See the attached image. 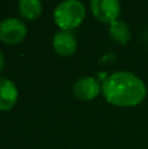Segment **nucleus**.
I'll return each mask as SVG.
<instances>
[{
    "label": "nucleus",
    "mask_w": 148,
    "mask_h": 149,
    "mask_svg": "<svg viewBox=\"0 0 148 149\" xmlns=\"http://www.w3.org/2000/svg\"><path fill=\"white\" fill-rule=\"evenodd\" d=\"M28 29L21 20L16 17H8L0 21V39L5 43L16 45L24 41Z\"/></svg>",
    "instance_id": "nucleus-3"
},
{
    "label": "nucleus",
    "mask_w": 148,
    "mask_h": 149,
    "mask_svg": "<svg viewBox=\"0 0 148 149\" xmlns=\"http://www.w3.org/2000/svg\"><path fill=\"white\" fill-rule=\"evenodd\" d=\"M85 18V7L79 0H67L57 5L54 10L55 24L62 30L68 31L77 28Z\"/></svg>",
    "instance_id": "nucleus-2"
},
{
    "label": "nucleus",
    "mask_w": 148,
    "mask_h": 149,
    "mask_svg": "<svg viewBox=\"0 0 148 149\" xmlns=\"http://www.w3.org/2000/svg\"><path fill=\"white\" fill-rule=\"evenodd\" d=\"M101 90H102V86L100 85V82L92 76L79 79L73 84V88H72L73 95L81 101L93 100V98H96L100 94Z\"/></svg>",
    "instance_id": "nucleus-5"
},
{
    "label": "nucleus",
    "mask_w": 148,
    "mask_h": 149,
    "mask_svg": "<svg viewBox=\"0 0 148 149\" xmlns=\"http://www.w3.org/2000/svg\"><path fill=\"white\" fill-rule=\"evenodd\" d=\"M109 31H110V36L113 37V39L119 42L121 45H127L131 38V31L128 25L121 20H117L110 24Z\"/></svg>",
    "instance_id": "nucleus-9"
},
{
    "label": "nucleus",
    "mask_w": 148,
    "mask_h": 149,
    "mask_svg": "<svg viewBox=\"0 0 148 149\" xmlns=\"http://www.w3.org/2000/svg\"><path fill=\"white\" fill-rule=\"evenodd\" d=\"M18 90L15 82L7 77H0V110H10L16 105Z\"/></svg>",
    "instance_id": "nucleus-6"
},
{
    "label": "nucleus",
    "mask_w": 148,
    "mask_h": 149,
    "mask_svg": "<svg viewBox=\"0 0 148 149\" xmlns=\"http://www.w3.org/2000/svg\"><path fill=\"white\" fill-rule=\"evenodd\" d=\"M3 67H4V56H3L1 51H0V71L3 70Z\"/></svg>",
    "instance_id": "nucleus-10"
},
{
    "label": "nucleus",
    "mask_w": 148,
    "mask_h": 149,
    "mask_svg": "<svg viewBox=\"0 0 148 149\" xmlns=\"http://www.w3.org/2000/svg\"><path fill=\"white\" fill-rule=\"evenodd\" d=\"M102 94L112 105L131 107L143 102L147 94V88L136 74L119 71L105 79L102 82Z\"/></svg>",
    "instance_id": "nucleus-1"
},
{
    "label": "nucleus",
    "mask_w": 148,
    "mask_h": 149,
    "mask_svg": "<svg viewBox=\"0 0 148 149\" xmlns=\"http://www.w3.org/2000/svg\"><path fill=\"white\" fill-rule=\"evenodd\" d=\"M91 9L97 20L110 25L119 17L121 3L118 0H92Z\"/></svg>",
    "instance_id": "nucleus-4"
},
{
    "label": "nucleus",
    "mask_w": 148,
    "mask_h": 149,
    "mask_svg": "<svg viewBox=\"0 0 148 149\" xmlns=\"http://www.w3.org/2000/svg\"><path fill=\"white\" fill-rule=\"evenodd\" d=\"M18 12L26 20H34L42 13V3L39 0H21L18 3Z\"/></svg>",
    "instance_id": "nucleus-8"
},
{
    "label": "nucleus",
    "mask_w": 148,
    "mask_h": 149,
    "mask_svg": "<svg viewBox=\"0 0 148 149\" xmlns=\"http://www.w3.org/2000/svg\"><path fill=\"white\" fill-rule=\"evenodd\" d=\"M52 46L54 50L62 56H70L76 51V38L70 31H58L52 38Z\"/></svg>",
    "instance_id": "nucleus-7"
}]
</instances>
